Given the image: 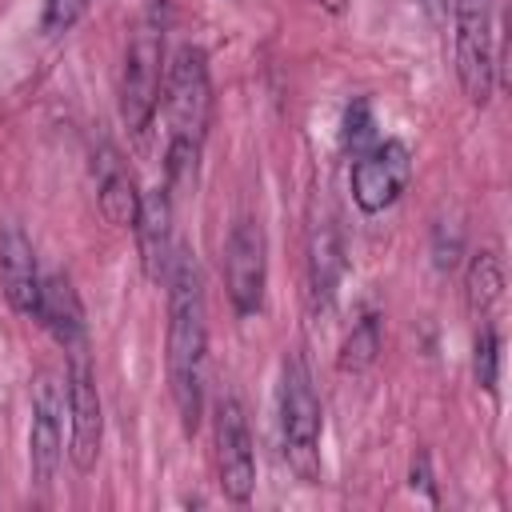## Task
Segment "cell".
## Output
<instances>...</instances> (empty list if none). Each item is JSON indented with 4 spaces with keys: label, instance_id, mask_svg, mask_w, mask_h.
<instances>
[{
    "label": "cell",
    "instance_id": "7",
    "mask_svg": "<svg viewBox=\"0 0 512 512\" xmlns=\"http://www.w3.org/2000/svg\"><path fill=\"white\" fill-rule=\"evenodd\" d=\"M268 284V240L252 216H240L224 240V288L236 316H256Z\"/></svg>",
    "mask_w": 512,
    "mask_h": 512
},
{
    "label": "cell",
    "instance_id": "16",
    "mask_svg": "<svg viewBox=\"0 0 512 512\" xmlns=\"http://www.w3.org/2000/svg\"><path fill=\"white\" fill-rule=\"evenodd\" d=\"M464 300H468V312L476 320H488L492 308L504 300V268H500L496 252H476L472 256L468 276H464Z\"/></svg>",
    "mask_w": 512,
    "mask_h": 512
},
{
    "label": "cell",
    "instance_id": "19",
    "mask_svg": "<svg viewBox=\"0 0 512 512\" xmlns=\"http://www.w3.org/2000/svg\"><path fill=\"white\" fill-rule=\"evenodd\" d=\"M88 4H92V0H44V20H40V28H44L48 36L68 32V28L88 12Z\"/></svg>",
    "mask_w": 512,
    "mask_h": 512
},
{
    "label": "cell",
    "instance_id": "20",
    "mask_svg": "<svg viewBox=\"0 0 512 512\" xmlns=\"http://www.w3.org/2000/svg\"><path fill=\"white\" fill-rule=\"evenodd\" d=\"M344 144L360 156L368 144H372V112H368V100H356L344 116Z\"/></svg>",
    "mask_w": 512,
    "mask_h": 512
},
{
    "label": "cell",
    "instance_id": "10",
    "mask_svg": "<svg viewBox=\"0 0 512 512\" xmlns=\"http://www.w3.org/2000/svg\"><path fill=\"white\" fill-rule=\"evenodd\" d=\"M408 180H412L408 148L400 140H380V144L364 148L352 164V200L360 204V212L376 216L400 200Z\"/></svg>",
    "mask_w": 512,
    "mask_h": 512
},
{
    "label": "cell",
    "instance_id": "2",
    "mask_svg": "<svg viewBox=\"0 0 512 512\" xmlns=\"http://www.w3.org/2000/svg\"><path fill=\"white\" fill-rule=\"evenodd\" d=\"M164 116H168V156H164V188L172 196L196 184L200 148L212 120V80L208 60L196 44H180L164 68Z\"/></svg>",
    "mask_w": 512,
    "mask_h": 512
},
{
    "label": "cell",
    "instance_id": "18",
    "mask_svg": "<svg viewBox=\"0 0 512 512\" xmlns=\"http://www.w3.org/2000/svg\"><path fill=\"white\" fill-rule=\"evenodd\" d=\"M496 368H500V336L484 324L476 336V384L484 392H496Z\"/></svg>",
    "mask_w": 512,
    "mask_h": 512
},
{
    "label": "cell",
    "instance_id": "9",
    "mask_svg": "<svg viewBox=\"0 0 512 512\" xmlns=\"http://www.w3.org/2000/svg\"><path fill=\"white\" fill-rule=\"evenodd\" d=\"M216 476H220V492L236 504H244L256 488L252 432H248L244 404L232 392L216 400Z\"/></svg>",
    "mask_w": 512,
    "mask_h": 512
},
{
    "label": "cell",
    "instance_id": "17",
    "mask_svg": "<svg viewBox=\"0 0 512 512\" xmlns=\"http://www.w3.org/2000/svg\"><path fill=\"white\" fill-rule=\"evenodd\" d=\"M376 356H380V320L376 316H364L348 332V340L340 348V368L344 372H364V368L376 364Z\"/></svg>",
    "mask_w": 512,
    "mask_h": 512
},
{
    "label": "cell",
    "instance_id": "12",
    "mask_svg": "<svg viewBox=\"0 0 512 512\" xmlns=\"http://www.w3.org/2000/svg\"><path fill=\"white\" fill-rule=\"evenodd\" d=\"M92 172H96V204H100V216L108 224H116V228H132L136 224V212H140V188H136L132 168L124 164V156L108 140L92 152Z\"/></svg>",
    "mask_w": 512,
    "mask_h": 512
},
{
    "label": "cell",
    "instance_id": "5",
    "mask_svg": "<svg viewBox=\"0 0 512 512\" xmlns=\"http://www.w3.org/2000/svg\"><path fill=\"white\" fill-rule=\"evenodd\" d=\"M496 0H456V76L472 104L492 100L496 84Z\"/></svg>",
    "mask_w": 512,
    "mask_h": 512
},
{
    "label": "cell",
    "instance_id": "8",
    "mask_svg": "<svg viewBox=\"0 0 512 512\" xmlns=\"http://www.w3.org/2000/svg\"><path fill=\"white\" fill-rule=\"evenodd\" d=\"M64 412H68V396L60 376L40 372L32 384V428H28V464L40 488L56 480V468L64 456Z\"/></svg>",
    "mask_w": 512,
    "mask_h": 512
},
{
    "label": "cell",
    "instance_id": "22",
    "mask_svg": "<svg viewBox=\"0 0 512 512\" xmlns=\"http://www.w3.org/2000/svg\"><path fill=\"white\" fill-rule=\"evenodd\" d=\"M320 4H324L328 12H344V4H348V0H320Z\"/></svg>",
    "mask_w": 512,
    "mask_h": 512
},
{
    "label": "cell",
    "instance_id": "4",
    "mask_svg": "<svg viewBox=\"0 0 512 512\" xmlns=\"http://www.w3.org/2000/svg\"><path fill=\"white\" fill-rule=\"evenodd\" d=\"M320 428H324V412H320L312 376L300 356H288L280 376V440H284L288 468L304 484H316L320 476Z\"/></svg>",
    "mask_w": 512,
    "mask_h": 512
},
{
    "label": "cell",
    "instance_id": "11",
    "mask_svg": "<svg viewBox=\"0 0 512 512\" xmlns=\"http://www.w3.org/2000/svg\"><path fill=\"white\" fill-rule=\"evenodd\" d=\"M0 284H4L8 304H12L20 316H36L44 276H40V268H36V248H32V240L24 236L20 224H4V228H0Z\"/></svg>",
    "mask_w": 512,
    "mask_h": 512
},
{
    "label": "cell",
    "instance_id": "1",
    "mask_svg": "<svg viewBox=\"0 0 512 512\" xmlns=\"http://www.w3.org/2000/svg\"><path fill=\"white\" fill-rule=\"evenodd\" d=\"M164 284H168V384L184 432H196L204 412V376H208V320H204L208 312H204L200 268L188 248L172 252Z\"/></svg>",
    "mask_w": 512,
    "mask_h": 512
},
{
    "label": "cell",
    "instance_id": "14",
    "mask_svg": "<svg viewBox=\"0 0 512 512\" xmlns=\"http://www.w3.org/2000/svg\"><path fill=\"white\" fill-rule=\"evenodd\" d=\"M36 320H40L64 348L84 344V304H80V296H76V288H72V280H68L64 272L44 276V284H40V304H36Z\"/></svg>",
    "mask_w": 512,
    "mask_h": 512
},
{
    "label": "cell",
    "instance_id": "15",
    "mask_svg": "<svg viewBox=\"0 0 512 512\" xmlns=\"http://www.w3.org/2000/svg\"><path fill=\"white\" fill-rule=\"evenodd\" d=\"M344 272V248H340V232L332 220H316L308 232V288H312V304L328 308L336 296Z\"/></svg>",
    "mask_w": 512,
    "mask_h": 512
},
{
    "label": "cell",
    "instance_id": "13",
    "mask_svg": "<svg viewBox=\"0 0 512 512\" xmlns=\"http://www.w3.org/2000/svg\"><path fill=\"white\" fill-rule=\"evenodd\" d=\"M136 240H140V260L152 280H164L172 264V192L164 184L140 192V212H136Z\"/></svg>",
    "mask_w": 512,
    "mask_h": 512
},
{
    "label": "cell",
    "instance_id": "6",
    "mask_svg": "<svg viewBox=\"0 0 512 512\" xmlns=\"http://www.w3.org/2000/svg\"><path fill=\"white\" fill-rule=\"evenodd\" d=\"M64 396H68V460L76 472H92L100 456V440H104V408H100L96 372H92L84 344L68 348Z\"/></svg>",
    "mask_w": 512,
    "mask_h": 512
},
{
    "label": "cell",
    "instance_id": "21",
    "mask_svg": "<svg viewBox=\"0 0 512 512\" xmlns=\"http://www.w3.org/2000/svg\"><path fill=\"white\" fill-rule=\"evenodd\" d=\"M412 484L428 488V500H436V492H432V476H428V456H420V460L412 464Z\"/></svg>",
    "mask_w": 512,
    "mask_h": 512
},
{
    "label": "cell",
    "instance_id": "3",
    "mask_svg": "<svg viewBox=\"0 0 512 512\" xmlns=\"http://www.w3.org/2000/svg\"><path fill=\"white\" fill-rule=\"evenodd\" d=\"M164 68H168L164 64V16L160 8H148L128 40L124 68H120V120L132 136H144L156 116Z\"/></svg>",
    "mask_w": 512,
    "mask_h": 512
}]
</instances>
